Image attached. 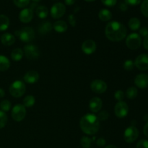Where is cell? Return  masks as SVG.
<instances>
[{
    "instance_id": "obj_23",
    "label": "cell",
    "mask_w": 148,
    "mask_h": 148,
    "mask_svg": "<svg viewBox=\"0 0 148 148\" xmlns=\"http://www.w3.org/2000/svg\"><path fill=\"white\" fill-rule=\"evenodd\" d=\"M36 14H37L38 17L40 19H44L49 14V10H48L47 7L46 6L40 5L36 8Z\"/></svg>"
},
{
    "instance_id": "obj_20",
    "label": "cell",
    "mask_w": 148,
    "mask_h": 148,
    "mask_svg": "<svg viewBox=\"0 0 148 148\" xmlns=\"http://www.w3.org/2000/svg\"><path fill=\"white\" fill-rule=\"evenodd\" d=\"M53 28L58 33H64L68 28L67 23L64 20H58L53 25Z\"/></svg>"
},
{
    "instance_id": "obj_30",
    "label": "cell",
    "mask_w": 148,
    "mask_h": 148,
    "mask_svg": "<svg viewBox=\"0 0 148 148\" xmlns=\"http://www.w3.org/2000/svg\"><path fill=\"white\" fill-rule=\"evenodd\" d=\"M30 0H13V2L17 7L24 8L30 4Z\"/></svg>"
},
{
    "instance_id": "obj_22",
    "label": "cell",
    "mask_w": 148,
    "mask_h": 148,
    "mask_svg": "<svg viewBox=\"0 0 148 148\" xmlns=\"http://www.w3.org/2000/svg\"><path fill=\"white\" fill-rule=\"evenodd\" d=\"M10 66V62L8 58L3 55H0V72L7 71Z\"/></svg>"
},
{
    "instance_id": "obj_35",
    "label": "cell",
    "mask_w": 148,
    "mask_h": 148,
    "mask_svg": "<svg viewBox=\"0 0 148 148\" xmlns=\"http://www.w3.org/2000/svg\"><path fill=\"white\" fill-rule=\"evenodd\" d=\"M97 117H98L99 121H103L108 119V117H109V114H108L106 111H102L98 114Z\"/></svg>"
},
{
    "instance_id": "obj_14",
    "label": "cell",
    "mask_w": 148,
    "mask_h": 148,
    "mask_svg": "<svg viewBox=\"0 0 148 148\" xmlns=\"http://www.w3.org/2000/svg\"><path fill=\"white\" fill-rule=\"evenodd\" d=\"M134 84L136 86L141 89L148 88V75L147 74H139L135 77Z\"/></svg>"
},
{
    "instance_id": "obj_44",
    "label": "cell",
    "mask_w": 148,
    "mask_h": 148,
    "mask_svg": "<svg viewBox=\"0 0 148 148\" xmlns=\"http://www.w3.org/2000/svg\"><path fill=\"white\" fill-rule=\"evenodd\" d=\"M143 46L145 49L148 50V36L145 37L144 40H143Z\"/></svg>"
},
{
    "instance_id": "obj_24",
    "label": "cell",
    "mask_w": 148,
    "mask_h": 148,
    "mask_svg": "<svg viewBox=\"0 0 148 148\" xmlns=\"http://www.w3.org/2000/svg\"><path fill=\"white\" fill-rule=\"evenodd\" d=\"M128 25L132 30L136 31V30H139V28L140 27L141 23H140V20L138 18H137V17H132V18H131L129 20Z\"/></svg>"
},
{
    "instance_id": "obj_6",
    "label": "cell",
    "mask_w": 148,
    "mask_h": 148,
    "mask_svg": "<svg viewBox=\"0 0 148 148\" xmlns=\"http://www.w3.org/2000/svg\"><path fill=\"white\" fill-rule=\"evenodd\" d=\"M26 115L25 107L22 104H17L13 107L12 110V117L17 122L23 121Z\"/></svg>"
},
{
    "instance_id": "obj_7",
    "label": "cell",
    "mask_w": 148,
    "mask_h": 148,
    "mask_svg": "<svg viewBox=\"0 0 148 148\" xmlns=\"http://www.w3.org/2000/svg\"><path fill=\"white\" fill-rule=\"evenodd\" d=\"M139 131L137 127L134 125H132L126 129L124 134V139L126 143H132L138 138Z\"/></svg>"
},
{
    "instance_id": "obj_19",
    "label": "cell",
    "mask_w": 148,
    "mask_h": 148,
    "mask_svg": "<svg viewBox=\"0 0 148 148\" xmlns=\"http://www.w3.org/2000/svg\"><path fill=\"white\" fill-rule=\"evenodd\" d=\"M1 43L4 46H12V44H14V42H15V38L13 35H12L11 33H4L1 36Z\"/></svg>"
},
{
    "instance_id": "obj_36",
    "label": "cell",
    "mask_w": 148,
    "mask_h": 148,
    "mask_svg": "<svg viewBox=\"0 0 148 148\" xmlns=\"http://www.w3.org/2000/svg\"><path fill=\"white\" fill-rule=\"evenodd\" d=\"M124 96H125V94L121 90H116L115 93H114V98H116V100L119 101H122V100L124 98Z\"/></svg>"
},
{
    "instance_id": "obj_26",
    "label": "cell",
    "mask_w": 148,
    "mask_h": 148,
    "mask_svg": "<svg viewBox=\"0 0 148 148\" xmlns=\"http://www.w3.org/2000/svg\"><path fill=\"white\" fill-rule=\"evenodd\" d=\"M23 51L20 49H14L11 53V58L14 62L21 60L23 56Z\"/></svg>"
},
{
    "instance_id": "obj_43",
    "label": "cell",
    "mask_w": 148,
    "mask_h": 148,
    "mask_svg": "<svg viewBox=\"0 0 148 148\" xmlns=\"http://www.w3.org/2000/svg\"><path fill=\"white\" fill-rule=\"evenodd\" d=\"M119 7V9L121 10V11L124 12L126 11V10H127V9H128V5H127L125 2H121L120 3Z\"/></svg>"
},
{
    "instance_id": "obj_33",
    "label": "cell",
    "mask_w": 148,
    "mask_h": 148,
    "mask_svg": "<svg viewBox=\"0 0 148 148\" xmlns=\"http://www.w3.org/2000/svg\"><path fill=\"white\" fill-rule=\"evenodd\" d=\"M134 62L131 59L125 61L124 63V69L127 71H132L134 69Z\"/></svg>"
},
{
    "instance_id": "obj_47",
    "label": "cell",
    "mask_w": 148,
    "mask_h": 148,
    "mask_svg": "<svg viewBox=\"0 0 148 148\" xmlns=\"http://www.w3.org/2000/svg\"><path fill=\"white\" fill-rule=\"evenodd\" d=\"M5 95V92H4V90L1 88H0V98H3Z\"/></svg>"
},
{
    "instance_id": "obj_2",
    "label": "cell",
    "mask_w": 148,
    "mask_h": 148,
    "mask_svg": "<svg viewBox=\"0 0 148 148\" xmlns=\"http://www.w3.org/2000/svg\"><path fill=\"white\" fill-rule=\"evenodd\" d=\"M79 126L84 133L88 135H94L99 130L100 121L95 114H87L81 119Z\"/></svg>"
},
{
    "instance_id": "obj_17",
    "label": "cell",
    "mask_w": 148,
    "mask_h": 148,
    "mask_svg": "<svg viewBox=\"0 0 148 148\" xmlns=\"http://www.w3.org/2000/svg\"><path fill=\"white\" fill-rule=\"evenodd\" d=\"M39 79V74L35 70L28 71L24 76V80L27 83H36Z\"/></svg>"
},
{
    "instance_id": "obj_16",
    "label": "cell",
    "mask_w": 148,
    "mask_h": 148,
    "mask_svg": "<svg viewBox=\"0 0 148 148\" xmlns=\"http://www.w3.org/2000/svg\"><path fill=\"white\" fill-rule=\"evenodd\" d=\"M103 106L102 100L98 97H94L90 101L89 108L92 113H97L101 111Z\"/></svg>"
},
{
    "instance_id": "obj_5",
    "label": "cell",
    "mask_w": 148,
    "mask_h": 148,
    "mask_svg": "<svg viewBox=\"0 0 148 148\" xmlns=\"http://www.w3.org/2000/svg\"><path fill=\"white\" fill-rule=\"evenodd\" d=\"M141 36L136 33L129 35L126 39V45L131 50H136L141 46Z\"/></svg>"
},
{
    "instance_id": "obj_18",
    "label": "cell",
    "mask_w": 148,
    "mask_h": 148,
    "mask_svg": "<svg viewBox=\"0 0 148 148\" xmlns=\"http://www.w3.org/2000/svg\"><path fill=\"white\" fill-rule=\"evenodd\" d=\"M53 29V25L49 21L42 22L38 26V32L41 35H46L51 31Z\"/></svg>"
},
{
    "instance_id": "obj_34",
    "label": "cell",
    "mask_w": 148,
    "mask_h": 148,
    "mask_svg": "<svg viewBox=\"0 0 148 148\" xmlns=\"http://www.w3.org/2000/svg\"><path fill=\"white\" fill-rule=\"evenodd\" d=\"M141 12L145 17H148V0H144L141 4Z\"/></svg>"
},
{
    "instance_id": "obj_51",
    "label": "cell",
    "mask_w": 148,
    "mask_h": 148,
    "mask_svg": "<svg viewBox=\"0 0 148 148\" xmlns=\"http://www.w3.org/2000/svg\"><path fill=\"white\" fill-rule=\"evenodd\" d=\"M0 148H1V147H0Z\"/></svg>"
},
{
    "instance_id": "obj_25",
    "label": "cell",
    "mask_w": 148,
    "mask_h": 148,
    "mask_svg": "<svg viewBox=\"0 0 148 148\" xmlns=\"http://www.w3.org/2000/svg\"><path fill=\"white\" fill-rule=\"evenodd\" d=\"M10 26V20L4 14H0V31H4Z\"/></svg>"
},
{
    "instance_id": "obj_28",
    "label": "cell",
    "mask_w": 148,
    "mask_h": 148,
    "mask_svg": "<svg viewBox=\"0 0 148 148\" xmlns=\"http://www.w3.org/2000/svg\"><path fill=\"white\" fill-rule=\"evenodd\" d=\"M35 103H36V99L33 95H27L23 100V106L25 107H27V108H30V107L34 106Z\"/></svg>"
},
{
    "instance_id": "obj_12",
    "label": "cell",
    "mask_w": 148,
    "mask_h": 148,
    "mask_svg": "<svg viewBox=\"0 0 148 148\" xmlns=\"http://www.w3.org/2000/svg\"><path fill=\"white\" fill-rule=\"evenodd\" d=\"M134 66L140 70H147L148 69V54L143 53L136 58Z\"/></svg>"
},
{
    "instance_id": "obj_41",
    "label": "cell",
    "mask_w": 148,
    "mask_h": 148,
    "mask_svg": "<svg viewBox=\"0 0 148 148\" xmlns=\"http://www.w3.org/2000/svg\"><path fill=\"white\" fill-rule=\"evenodd\" d=\"M139 35L142 37H146L148 36V29L146 27H143L139 30Z\"/></svg>"
},
{
    "instance_id": "obj_40",
    "label": "cell",
    "mask_w": 148,
    "mask_h": 148,
    "mask_svg": "<svg viewBox=\"0 0 148 148\" xmlns=\"http://www.w3.org/2000/svg\"><path fill=\"white\" fill-rule=\"evenodd\" d=\"M68 21L72 27H75L76 25V19H75V15L73 14H69V17H68Z\"/></svg>"
},
{
    "instance_id": "obj_31",
    "label": "cell",
    "mask_w": 148,
    "mask_h": 148,
    "mask_svg": "<svg viewBox=\"0 0 148 148\" xmlns=\"http://www.w3.org/2000/svg\"><path fill=\"white\" fill-rule=\"evenodd\" d=\"M0 108L2 111H8L11 108V103L8 100H4L0 103Z\"/></svg>"
},
{
    "instance_id": "obj_9",
    "label": "cell",
    "mask_w": 148,
    "mask_h": 148,
    "mask_svg": "<svg viewBox=\"0 0 148 148\" xmlns=\"http://www.w3.org/2000/svg\"><path fill=\"white\" fill-rule=\"evenodd\" d=\"M66 12V7L61 2L56 3L51 8V15L54 19H59L64 16Z\"/></svg>"
},
{
    "instance_id": "obj_29",
    "label": "cell",
    "mask_w": 148,
    "mask_h": 148,
    "mask_svg": "<svg viewBox=\"0 0 148 148\" xmlns=\"http://www.w3.org/2000/svg\"><path fill=\"white\" fill-rule=\"evenodd\" d=\"M81 145L83 148H90L92 143V140L88 137H82L80 140Z\"/></svg>"
},
{
    "instance_id": "obj_39",
    "label": "cell",
    "mask_w": 148,
    "mask_h": 148,
    "mask_svg": "<svg viewBox=\"0 0 148 148\" xmlns=\"http://www.w3.org/2000/svg\"><path fill=\"white\" fill-rule=\"evenodd\" d=\"M142 0H124V2L127 4V5L131 6H136L140 4Z\"/></svg>"
},
{
    "instance_id": "obj_49",
    "label": "cell",
    "mask_w": 148,
    "mask_h": 148,
    "mask_svg": "<svg viewBox=\"0 0 148 148\" xmlns=\"http://www.w3.org/2000/svg\"><path fill=\"white\" fill-rule=\"evenodd\" d=\"M32 1H33L34 3H37V2H39V1H40L41 0H32Z\"/></svg>"
},
{
    "instance_id": "obj_13",
    "label": "cell",
    "mask_w": 148,
    "mask_h": 148,
    "mask_svg": "<svg viewBox=\"0 0 148 148\" xmlns=\"http://www.w3.org/2000/svg\"><path fill=\"white\" fill-rule=\"evenodd\" d=\"M96 43L93 40L91 39H88L85 40L82 44V50L84 53L85 54H92L96 50Z\"/></svg>"
},
{
    "instance_id": "obj_37",
    "label": "cell",
    "mask_w": 148,
    "mask_h": 148,
    "mask_svg": "<svg viewBox=\"0 0 148 148\" xmlns=\"http://www.w3.org/2000/svg\"><path fill=\"white\" fill-rule=\"evenodd\" d=\"M101 1L106 7H114L117 2V0H101Z\"/></svg>"
},
{
    "instance_id": "obj_45",
    "label": "cell",
    "mask_w": 148,
    "mask_h": 148,
    "mask_svg": "<svg viewBox=\"0 0 148 148\" xmlns=\"http://www.w3.org/2000/svg\"><path fill=\"white\" fill-rule=\"evenodd\" d=\"M143 132H144L145 136L148 138V121L146 123L145 125L144 129H143Z\"/></svg>"
},
{
    "instance_id": "obj_4",
    "label": "cell",
    "mask_w": 148,
    "mask_h": 148,
    "mask_svg": "<svg viewBox=\"0 0 148 148\" xmlns=\"http://www.w3.org/2000/svg\"><path fill=\"white\" fill-rule=\"evenodd\" d=\"M19 36L20 40L25 43H29L34 40L35 31L32 27H25L20 31H16L15 34Z\"/></svg>"
},
{
    "instance_id": "obj_46",
    "label": "cell",
    "mask_w": 148,
    "mask_h": 148,
    "mask_svg": "<svg viewBox=\"0 0 148 148\" xmlns=\"http://www.w3.org/2000/svg\"><path fill=\"white\" fill-rule=\"evenodd\" d=\"M75 1H76V0H64L65 4L69 6H71L75 4Z\"/></svg>"
},
{
    "instance_id": "obj_32",
    "label": "cell",
    "mask_w": 148,
    "mask_h": 148,
    "mask_svg": "<svg viewBox=\"0 0 148 148\" xmlns=\"http://www.w3.org/2000/svg\"><path fill=\"white\" fill-rule=\"evenodd\" d=\"M7 122V116L4 111H0V129L4 128Z\"/></svg>"
},
{
    "instance_id": "obj_15",
    "label": "cell",
    "mask_w": 148,
    "mask_h": 148,
    "mask_svg": "<svg viewBox=\"0 0 148 148\" xmlns=\"http://www.w3.org/2000/svg\"><path fill=\"white\" fill-rule=\"evenodd\" d=\"M33 17V11L30 8H25L22 10L19 14L20 20L23 23H28Z\"/></svg>"
},
{
    "instance_id": "obj_10",
    "label": "cell",
    "mask_w": 148,
    "mask_h": 148,
    "mask_svg": "<svg viewBox=\"0 0 148 148\" xmlns=\"http://www.w3.org/2000/svg\"><path fill=\"white\" fill-rule=\"evenodd\" d=\"M114 113L118 118H124L129 113V106L127 103L119 101L114 107Z\"/></svg>"
},
{
    "instance_id": "obj_38",
    "label": "cell",
    "mask_w": 148,
    "mask_h": 148,
    "mask_svg": "<svg viewBox=\"0 0 148 148\" xmlns=\"http://www.w3.org/2000/svg\"><path fill=\"white\" fill-rule=\"evenodd\" d=\"M137 148H148V140H141L137 144Z\"/></svg>"
},
{
    "instance_id": "obj_8",
    "label": "cell",
    "mask_w": 148,
    "mask_h": 148,
    "mask_svg": "<svg viewBox=\"0 0 148 148\" xmlns=\"http://www.w3.org/2000/svg\"><path fill=\"white\" fill-rule=\"evenodd\" d=\"M23 53H25V57L30 60H36L40 56V51H39L38 47L33 44L25 46Z\"/></svg>"
},
{
    "instance_id": "obj_11",
    "label": "cell",
    "mask_w": 148,
    "mask_h": 148,
    "mask_svg": "<svg viewBox=\"0 0 148 148\" xmlns=\"http://www.w3.org/2000/svg\"><path fill=\"white\" fill-rule=\"evenodd\" d=\"M90 88L94 92L102 94L107 90V84L102 79H95L90 84Z\"/></svg>"
},
{
    "instance_id": "obj_1",
    "label": "cell",
    "mask_w": 148,
    "mask_h": 148,
    "mask_svg": "<svg viewBox=\"0 0 148 148\" xmlns=\"http://www.w3.org/2000/svg\"><path fill=\"white\" fill-rule=\"evenodd\" d=\"M127 32L125 26L118 21L110 22L105 28V34L107 38L114 42L121 41L125 38Z\"/></svg>"
},
{
    "instance_id": "obj_50",
    "label": "cell",
    "mask_w": 148,
    "mask_h": 148,
    "mask_svg": "<svg viewBox=\"0 0 148 148\" xmlns=\"http://www.w3.org/2000/svg\"><path fill=\"white\" fill-rule=\"evenodd\" d=\"M85 1H95V0H85Z\"/></svg>"
},
{
    "instance_id": "obj_21",
    "label": "cell",
    "mask_w": 148,
    "mask_h": 148,
    "mask_svg": "<svg viewBox=\"0 0 148 148\" xmlns=\"http://www.w3.org/2000/svg\"><path fill=\"white\" fill-rule=\"evenodd\" d=\"M98 17H99L100 20L102 21L107 22L109 21L112 18V14L107 9H102L100 10L99 13H98Z\"/></svg>"
},
{
    "instance_id": "obj_42",
    "label": "cell",
    "mask_w": 148,
    "mask_h": 148,
    "mask_svg": "<svg viewBox=\"0 0 148 148\" xmlns=\"http://www.w3.org/2000/svg\"><path fill=\"white\" fill-rule=\"evenodd\" d=\"M96 143H97V145H98V147H103V146L106 145L105 139L103 138V137H101V138H99L98 140H97Z\"/></svg>"
},
{
    "instance_id": "obj_3",
    "label": "cell",
    "mask_w": 148,
    "mask_h": 148,
    "mask_svg": "<svg viewBox=\"0 0 148 148\" xmlns=\"http://www.w3.org/2000/svg\"><path fill=\"white\" fill-rule=\"evenodd\" d=\"M26 90V87L23 81H14L10 87V93L14 98H20L23 96Z\"/></svg>"
},
{
    "instance_id": "obj_27",
    "label": "cell",
    "mask_w": 148,
    "mask_h": 148,
    "mask_svg": "<svg viewBox=\"0 0 148 148\" xmlns=\"http://www.w3.org/2000/svg\"><path fill=\"white\" fill-rule=\"evenodd\" d=\"M137 94H138V90L135 87H130L126 92V95L129 99H134L137 96Z\"/></svg>"
},
{
    "instance_id": "obj_48",
    "label": "cell",
    "mask_w": 148,
    "mask_h": 148,
    "mask_svg": "<svg viewBox=\"0 0 148 148\" xmlns=\"http://www.w3.org/2000/svg\"><path fill=\"white\" fill-rule=\"evenodd\" d=\"M105 148H117L116 146L113 145H108L107 147H106Z\"/></svg>"
}]
</instances>
